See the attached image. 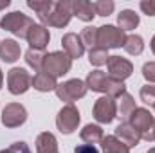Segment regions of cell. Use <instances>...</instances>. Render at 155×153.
I'll return each instance as SVG.
<instances>
[{"mask_svg":"<svg viewBox=\"0 0 155 153\" xmlns=\"http://www.w3.org/2000/svg\"><path fill=\"white\" fill-rule=\"evenodd\" d=\"M71 67H72V60L69 58V54L63 50H54V52L45 54L41 70L51 74L52 77H61L71 70Z\"/></svg>","mask_w":155,"mask_h":153,"instance_id":"cell-3","label":"cell"},{"mask_svg":"<svg viewBox=\"0 0 155 153\" xmlns=\"http://www.w3.org/2000/svg\"><path fill=\"white\" fill-rule=\"evenodd\" d=\"M27 41H29V49H35V50H43L47 45H49V40H51V34H49V29L45 25H33L29 34H27Z\"/></svg>","mask_w":155,"mask_h":153,"instance_id":"cell-13","label":"cell"},{"mask_svg":"<svg viewBox=\"0 0 155 153\" xmlns=\"http://www.w3.org/2000/svg\"><path fill=\"white\" fill-rule=\"evenodd\" d=\"M128 122L139 132L141 135V141H146V142H153L155 137H153V124H155V117L150 114V110L146 108H135Z\"/></svg>","mask_w":155,"mask_h":153,"instance_id":"cell-2","label":"cell"},{"mask_svg":"<svg viewBox=\"0 0 155 153\" xmlns=\"http://www.w3.org/2000/svg\"><path fill=\"white\" fill-rule=\"evenodd\" d=\"M31 86H35L38 92H51V90H56L58 83H56V77H52L51 74H47L43 70H40V72L35 74Z\"/></svg>","mask_w":155,"mask_h":153,"instance_id":"cell-18","label":"cell"},{"mask_svg":"<svg viewBox=\"0 0 155 153\" xmlns=\"http://www.w3.org/2000/svg\"><path fill=\"white\" fill-rule=\"evenodd\" d=\"M79 121H81V115H79V110L74 105H65L56 115V126L65 135H71L76 130Z\"/></svg>","mask_w":155,"mask_h":153,"instance_id":"cell-8","label":"cell"},{"mask_svg":"<svg viewBox=\"0 0 155 153\" xmlns=\"http://www.w3.org/2000/svg\"><path fill=\"white\" fill-rule=\"evenodd\" d=\"M139 96H141V101L144 103V105H150L152 108L155 106V85H144L143 88H141V92H139Z\"/></svg>","mask_w":155,"mask_h":153,"instance_id":"cell-30","label":"cell"},{"mask_svg":"<svg viewBox=\"0 0 155 153\" xmlns=\"http://www.w3.org/2000/svg\"><path fill=\"white\" fill-rule=\"evenodd\" d=\"M74 153H99V150L92 144H79L74 148Z\"/></svg>","mask_w":155,"mask_h":153,"instance_id":"cell-34","label":"cell"},{"mask_svg":"<svg viewBox=\"0 0 155 153\" xmlns=\"http://www.w3.org/2000/svg\"><path fill=\"white\" fill-rule=\"evenodd\" d=\"M31 83H33V77L29 76V72L25 69L15 67L7 72V90L13 96L25 94L31 88Z\"/></svg>","mask_w":155,"mask_h":153,"instance_id":"cell-7","label":"cell"},{"mask_svg":"<svg viewBox=\"0 0 155 153\" xmlns=\"http://www.w3.org/2000/svg\"><path fill=\"white\" fill-rule=\"evenodd\" d=\"M2 83H4V74H2V70H0V88H2Z\"/></svg>","mask_w":155,"mask_h":153,"instance_id":"cell-37","label":"cell"},{"mask_svg":"<svg viewBox=\"0 0 155 153\" xmlns=\"http://www.w3.org/2000/svg\"><path fill=\"white\" fill-rule=\"evenodd\" d=\"M71 18H72V13L69 9L67 0L65 2H54V7L49 13V16L43 20V25L45 27L47 25L49 27H65V25H69Z\"/></svg>","mask_w":155,"mask_h":153,"instance_id":"cell-11","label":"cell"},{"mask_svg":"<svg viewBox=\"0 0 155 153\" xmlns=\"http://www.w3.org/2000/svg\"><path fill=\"white\" fill-rule=\"evenodd\" d=\"M153 137H155V124H153Z\"/></svg>","mask_w":155,"mask_h":153,"instance_id":"cell-39","label":"cell"},{"mask_svg":"<svg viewBox=\"0 0 155 153\" xmlns=\"http://www.w3.org/2000/svg\"><path fill=\"white\" fill-rule=\"evenodd\" d=\"M139 15L132 9H124L117 15V24H119V29L121 31H132L139 25Z\"/></svg>","mask_w":155,"mask_h":153,"instance_id":"cell-20","label":"cell"},{"mask_svg":"<svg viewBox=\"0 0 155 153\" xmlns=\"http://www.w3.org/2000/svg\"><path fill=\"white\" fill-rule=\"evenodd\" d=\"M143 76H144V79L150 85H153L155 83V61H148V63L143 65Z\"/></svg>","mask_w":155,"mask_h":153,"instance_id":"cell-32","label":"cell"},{"mask_svg":"<svg viewBox=\"0 0 155 153\" xmlns=\"http://www.w3.org/2000/svg\"><path fill=\"white\" fill-rule=\"evenodd\" d=\"M92 9H94L96 16H108L114 13L116 4L112 0H97V2H92Z\"/></svg>","mask_w":155,"mask_h":153,"instance_id":"cell-28","label":"cell"},{"mask_svg":"<svg viewBox=\"0 0 155 153\" xmlns=\"http://www.w3.org/2000/svg\"><path fill=\"white\" fill-rule=\"evenodd\" d=\"M107 69H108L107 76L116 79V81H123V83L134 72V65L126 58H121V56H110L107 61Z\"/></svg>","mask_w":155,"mask_h":153,"instance_id":"cell-10","label":"cell"},{"mask_svg":"<svg viewBox=\"0 0 155 153\" xmlns=\"http://www.w3.org/2000/svg\"><path fill=\"white\" fill-rule=\"evenodd\" d=\"M141 11L148 16H155V0H143L141 2Z\"/></svg>","mask_w":155,"mask_h":153,"instance_id":"cell-33","label":"cell"},{"mask_svg":"<svg viewBox=\"0 0 155 153\" xmlns=\"http://www.w3.org/2000/svg\"><path fill=\"white\" fill-rule=\"evenodd\" d=\"M117 101H119V103H117V117H121L123 121H128L130 115H132V112L137 108L134 97H132L130 94H123Z\"/></svg>","mask_w":155,"mask_h":153,"instance_id":"cell-21","label":"cell"},{"mask_svg":"<svg viewBox=\"0 0 155 153\" xmlns=\"http://www.w3.org/2000/svg\"><path fill=\"white\" fill-rule=\"evenodd\" d=\"M27 5L38 15V18H40V22L43 24V20L49 16V13L52 11V7H54V2L52 0H35V2H27Z\"/></svg>","mask_w":155,"mask_h":153,"instance_id":"cell-24","label":"cell"},{"mask_svg":"<svg viewBox=\"0 0 155 153\" xmlns=\"http://www.w3.org/2000/svg\"><path fill=\"white\" fill-rule=\"evenodd\" d=\"M150 47H152V50H153V54H155V36L152 38V43H150Z\"/></svg>","mask_w":155,"mask_h":153,"instance_id":"cell-36","label":"cell"},{"mask_svg":"<svg viewBox=\"0 0 155 153\" xmlns=\"http://www.w3.org/2000/svg\"><path fill=\"white\" fill-rule=\"evenodd\" d=\"M0 153H31V150H29V146H27L24 141H18V142L11 144L9 148L0 150Z\"/></svg>","mask_w":155,"mask_h":153,"instance_id":"cell-31","label":"cell"},{"mask_svg":"<svg viewBox=\"0 0 155 153\" xmlns=\"http://www.w3.org/2000/svg\"><path fill=\"white\" fill-rule=\"evenodd\" d=\"M79 137L83 142L87 144H101V141L105 139V133H103V128L97 126V124H87L81 132H79Z\"/></svg>","mask_w":155,"mask_h":153,"instance_id":"cell-17","label":"cell"},{"mask_svg":"<svg viewBox=\"0 0 155 153\" xmlns=\"http://www.w3.org/2000/svg\"><path fill=\"white\" fill-rule=\"evenodd\" d=\"M9 4H11L9 0H2V2H0V11H2V9H5V7H7Z\"/></svg>","mask_w":155,"mask_h":153,"instance_id":"cell-35","label":"cell"},{"mask_svg":"<svg viewBox=\"0 0 155 153\" xmlns=\"http://www.w3.org/2000/svg\"><path fill=\"white\" fill-rule=\"evenodd\" d=\"M107 77H108L107 72H103V70H92V72H88V76H87V79H85L87 88L92 90V92H101L103 86H105Z\"/></svg>","mask_w":155,"mask_h":153,"instance_id":"cell-23","label":"cell"},{"mask_svg":"<svg viewBox=\"0 0 155 153\" xmlns=\"http://www.w3.org/2000/svg\"><path fill=\"white\" fill-rule=\"evenodd\" d=\"M126 34L116 25H101L97 27V47L103 49H119L124 47Z\"/></svg>","mask_w":155,"mask_h":153,"instance_id":"cell-4","label":"cell"},{"mask_svg":"<svg viewBox=\"0 0 155 153\" xmlns=\"http://www.w3.org/2000/svg\"><path fill=\"white\" fill-rule=\"evenodd\" d=\"M148 153H155V148H150V150H148Z\"/></svg>","mask_w":155,"mask_h":153,"instance_id":"cell-38","label":"cell"},{"mask_svg":"<svg viewBox=\"0 0 155 153\" xmlns=\"http://www.w3.org/2000/svg\"><path fill=\"white\" fill-rule=\"evenodd\" d=\"M153 110H155V106H153Z\"/></svg>","mask_w":155,"mask_h":153,"instance_id":"cell-40","label":"cell"},{"mask_svg":"<svg viewBox=\"0 0 155 153\" xmlns=\"http://www.w3.org/2000/svg\"><path fill=\"white\" fill-rule=\"evenodd\" d=\"M92 114H94V119H96L99 124H110V122L117 117V103H116V99L110 97V96H103V97H99V99L94 103Z\"/></svg>","mask_w":155,"mask_h":153,"instance_id":"cell-6","label":"cell"},{"mask_svg":"<svg viewBox=\"0 0 155 153\" xmlns=\"http://www.w3.org/2000/svg\"><path fill=\"white\" fill-rule=\"evenodd\" d=\"M33 25H35V22L27 15H24L20 11H13V13L5 15L0 20V27L4 31L18 36V38H27V34H29V31H31Z\"/></svg>","mask_w":155,"mask_h":153,"instance_id":"cell-1","label":"cell"},{"mask_svg":"<svg viewBox=\"0 0 155 153\" xmlns=\"http://www.w3.org/2000/svg\"><path fill=\"white\" fill-rule=\"evenodd\" d=\"M43 58H45L43 50H35V49H29V50L25 52V63H27L31 69H35L36 72H40V70L43 69Z\"/></svg>","mask_w":155,"mask_h":153,"instance_id":"cell-27","label":"cell"},{"mask_svg":"<svg viewBox=\"0 0 155 153\" xmlns=\"http://www.w3.org/2000/svg\"><path fill=\"white\" fill-rule=\"evenodd\" d=\"M36 153H58V141L51 132H43L36 137Z\"/></svg>","mask_w":155,"mask_h":153,"instance_id":"cell-19","label":"cell"},{"mask_svg":"<svg viewBox=\"0 0 155 153\" xmlns=\"http://www.w3.org/2000/svg\"><path fill=\"white\" fill-rule=\"evenodd\" d=\"M87 90H88V88H87V83H85V81H81V79H69V81L58 85L54 92H56L58 99L65 101L67 105H72L74 101L85 97Z\"/></svg>","mask_w":155,"mask_h":153,"instance_id":"cell-5","label":"cell"},{"mask_svg":"<svg viewBox=\"0 0 155 153\" xmlns=\"http://www.w3.org/2000/svg\"><path fill=\"white\" fill-rule=\"evenodd\" d=\"M108 58H110V56H108V50L103 49V47H94V49L88 50V61H90V65H94V67L107 65Z\"/></svg>","mask_w":155,"mask_h":153,"instance_id":"cell-26","label":"cell"},{"mask_svg":"<svg viewBox=\"0 0 155 153\" xmlns=\"http://www.w3.org/2000/svg\"><path fill=\"white\" fill-rule=\"evenodd\" d=\"M79 38L83 41V45L85 47H88V49H94V47H97V27H85L83 29V33L79 34Z\"/></svg>","mask_w":155,"mask_h":153,"instance_id":"cell-29","label":"cell"},{"mask_svg":"<svg viewBox=\"0 0 155 153\" xmlns=\"http://www.w3.org/2000/svg\"><path fill=\"white\" fill-rule=\"evenodd\" d=\"M27 121V110L20 103H9L2 110V124L5 128H18Z\"/></svg>","mask_w":155,"mask_h":153,"instance_id":"cell-9","label":"cell"},{"mask_svg":"<svg viewBox=\"0 0 155 153\" xmlns=\"http://www.w3.org/2000/svg\"><path fill=\"white\" fill-rule=\"evenodd\" d=\"M116 135L117 139L123 142V144H126L128 148H134V146H137L139 144V141H141V135H139V132L128 122V121H123L119 126L116 128Z\"/></svg>","mask_w":155,"mask_h":153,"instance_id":"cell-14","label":"cell"},{"mask_svg":"<svg viewBox=\"0 0 155 153\" xmlns=\"http://www.w3.org/2000/svg\"><path fill=\"white\" fill-rule=\"evenodd\" d=\"M67 4H69L71 13L74 16H78L79 20H83V22H92L94 20L96 13H94L90 2H87V0H72V2H67Z\"/></svg>","mask_w":155,"mask_h":153,"instance_id":"cell-15","label":"cell"},{"mask_svg":"<svg viewBox=\"0 0 155 153\" xmlns=\"http://www.w3.org/2000/svg\"><path fill=\"white\" fill-rule=\"evenodd\" d=\"M124 50L132 56H139L143 50H144V40L141 38L139 34H130L126 36V41H124Z\"/></svg>","mask_w":155,"mask_h":153,"instance_id":"cell-25","label":"cell"},{"mask_svg":"<svg viewBox=\"0 0 155 153\" xmlns=\"http://www.w3.org/2000/svg\"><path fill=\"white\" fill-rule=\"evenodd\" d=\"M101 148H103V153H130V148L123 144L116 135H107L101 141Z\"/></svg>","mask_w":155,"mask_h":153,"instance_id":"cell-22","label":"cell"},{"mask_svg":"<svg viewBox=\"0 0 155 153\" xmlns=\"http://www.w3.org/2000/svg\"><path fill=\"white\" fill-rule=\"evenodd\" d=\"M61 45H63V52H67L71 60H79L83 56V52H85V45L79 38V34H76V33L63 34Z\"/></svg>","mask_w":155,"mask_h":153,"instance_id":"cell-12","label":"cell"},{"mask_svg":"<svg viewBox=\"0 0 155 153\" xmlns=\"http://www.w3.org/2000/svg\"><path fill=\"white\" fill-rule=\"evenodd\" d=\"M22 54L20 43L15 40H2L0 41V58L5 63H15Z\"/></svg>","mask_w":155,"mask_h":153,"instance_id":"cell-16","label":"cell"}]
</instances>
